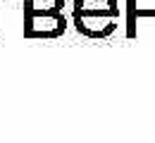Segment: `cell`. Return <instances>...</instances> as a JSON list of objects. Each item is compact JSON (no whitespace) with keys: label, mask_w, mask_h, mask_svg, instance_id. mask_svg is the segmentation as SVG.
Masks as SVG:
<instances>
[{"label":"cell","mask_w":155,"mask_h":143,"mask_svg":"<svg viewBox=\"0 0 155 143\" xmlns=\"http://www.w3.org/2000/svg\"><path fill=\"white\" fill-rule=\"evenodd\" d=\"M67 31L64 15H26L24 36L26 38H60Z\"/></svg>","instance_id":"obj_1"},{"label":"cell","mask_w":155,"mask_h":143,"mask_svg":"<svg viewBox=\"0 0 155 143\" xmlns=\"http://www.w3.org/2000/svg\"><path fill=\"white\" fill-rule=\"evenodd\" d=\"M117 21H119V19L74 15V26H77L79 34L86 36V38H110V36L117 31Z\"/></svg>","instance_id":"obj_2"},{"label":"cell","mask_w":155,"mask_h":143,"mask_svg":"<svg viewBox=\"0 0 155 143\" xmlns=\"http://www.w3.org/2000/svg\"><path fill=\"white\" fill-rule=\"evenodd\" d=\"M74 15L119 19V2L117 0H74Z\"/></svg>","instance_id":"obj_3"},{"label":"cell","mask_w":155,"mask_h":143,"mask_svg":"<svg viewBox=\"0 0 155 143\" xmlns=\"http://www.w3.org/2000/svg\"><path fill=\"white\" fill-rule=\"evenodd\" d=\"M64 0H24V17L26 15H62Z\"/></svg>","instance_id":"obj_4"},{"label":"cell","mask_w":155,"mask_h":143,"mask_svg":"<svg viewBox=\"0 0 155 143\" xmlns=\"http://www.w3.org/2000/svg\"><path fill=\"white\" fill-rule=\"evenodd\" d=\"M127 36L129 38H134L136 36V17H146V15H150V12H141V10H136V0H127Z\"/></svg>","instance_id":"obj_5"},{"label":"cell","mask_w":155,"mask_h":143,"mask_svg":"<svg viewBox=\"0 0 155 143\" xmlns=\"http://www.w3.org/2000/svg\"><path fill=\"white\" fill-rule=\"evenodd\" d=\"M0 24H2V21H0ZM0 34H2V31H0Z\"/></svg>","instance_id":"obj_6"}]
</instances>
